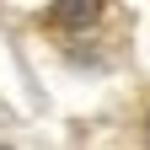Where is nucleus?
I'll use <instances>...</instances> for the list:
<instances>
[{
  "label": "nucleus",
  "instance_id": "obj_1",
  "mask_svg": "<svg viewBox=\"0 0 150 150\" xmlns=\"http://www.w3.org/2000/svg\"><path fill=\"white\" fill-rule=\"evenodd\" d=\"M43 22L75 59H102L118 43V11H112V0H54Z\"/></svg>",
  "mask_w": 150,
  "mask_h": 150
}]
</instances>
